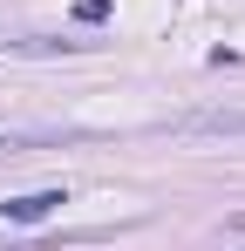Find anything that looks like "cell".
<instances>
[{"label": "cell", "mask_w": 245, "mask_h": 251, "mask_svg": "<svg viewBox=\"0 0 245 251\" xmlns=\"http://www.w3.org/2000/svg\"><path fill=\"white\" fill-rule=\"evenodd\" d=\"M61 204H68L61 190H28V197H7V204H0V217H7V224H41L48 210H61Z\"/></svg>", "instance_id": "6da1fadb"}, {"label": "cell", "mask_w": 245, "mask_h": 251, "mask_svg": "<svg viewBox=\"0 0 245 251\" xmlns=\"http://www.w3.org/2000/svg\"><path fill=\"white\" fill-rule=\"evenodd\" d=\"M184 136H245V109H204V116H184Z\"/></svg>", "instance_id": "7a4b0ae2"}]
</instances>
